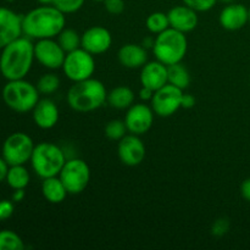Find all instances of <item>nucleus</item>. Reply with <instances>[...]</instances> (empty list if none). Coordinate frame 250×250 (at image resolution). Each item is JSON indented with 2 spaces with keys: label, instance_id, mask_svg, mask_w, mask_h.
Masks as SVG:
<instances>
[{
  "label": "nucleus",
  "instance_id": "obj_5",
  "mask_svg": "<svg viewBox=\"0 0 250 250\" xmlns=\"http://www.w3.org/2000/svg\"><path fill=\"white\" fill-rule=\"evenodd\" d=\"M29 161L36 175L44 180L59 176L66 163V155L58 144L42 142L34 146Z\"/></svg>",
  "mask_w": 250,
  "mask_h": 250
},
{
  "label": "nucleus",
  "instance_id": "obj_16",
  "mask_svg": "<svg viewBox=\"0 0 250 250\" xmlns=\"http://www.w3.org/2000/svg\"><path fill=\"white\" fill-rule=\"evenodd\" d=\"M219 22L227 31H238L249 22V10L242 4H227L220 12Z\"/></svg>",
  "mask_w": 250,
  "mask_h": 250
},
{
  "label": "nucleus",
  "instance_id": "obj_35",
  "mask_svg": "<svg viewBox=\"0 0 250 250\" xmlns=\"http://www.w3.org/2000/svg\"><path fill=\"white\" fill-rule=\"evenodd\" d=\"M241 194L247 202H250V178L244 180L241 185Z\"/></svg>",
  "mask_w": 250,
  "mask_h": 250
},
{
  "label": "nucleus",
  "instance_id": "obj_40",
  "mask_svg": "<svg viewBox=\"0 0 250 250\" xmlns=\"http://www.w3.org/2000/svg\"><path fill=\"white\" fill-rule=\"evenodd\" d=\"M41 5H53L54 0H37Z\"/></svg>",
  "mask_w": 250,
  "mask_h": 250
},
{
  "label": "nucleus",
  "instance_id": "obj_8",
  "mask_svg": "<svg viewBox=\"0 0 250 250\" xmlns=\"http://www.w3.org/2000/svg\"><path fill=\"white\" fill-rule=\"evenodd\" d=\"M34 143L28 134L15 132L5 139L1 148V156L10 166L24 165L31 160Z\"/></svg>",
  "mask_w": 250,
  "mask_h": 250
},
{
  "label": "nucleus",
  "instance_id": "obj_2",
  "mask_svg": "<svg viewBox=\"0 0 250 250\" xmlns=\"http://www.w3.org/2000/svg\"><path fill=\"white\" fill-rule=\"evenodd\" d=\"M65 14L54 5H42L22 16V33L31 39L55 38L65 28Z\"/></svg>",
  "mask_w": 250,
  "mask_h": 250
},
{
  "label": "nucleus",
  "instance_id": "obj_11",
  "mask_svg": "<svg viewBox=\"0 0 250 250\" xmlns=\"http://www.w3.org/2000/svg\"><path fill=\"white\" fill-rule=\"evenodd\" d=\"M66 51L54 38L39 39L34 43V58L44 67L49 70L61 68L65 61Z\"/></svg>",
  "mask_w": 250,
  "mask_h": 250
},
{
  "label": "nucleus",
  "instance_id": "obj_18",
  "mask_svg": "<svg viewBox=\"0 0 250 250\" xmlns=\"http://www.w3.org/2000/svg\"><path fill=\"white\" fill-rule=\"evenodd\" d=\"M171 28H175L182 33L192 32L198 26L197 11L187 5H178L167 12Z\"/></svg>",
  "mask_w": 250,
  "mask_h": 250
},
{
  "label": "nucleus",
  "instance_id": "obj_39",
  "mask_svg": "<svg viewBox=\"0 0 250 250\" xmlns=\"http://www.w3.org/2000/svg\"><path fill=\"white\" fill-rule=\"evenodd\" d=\"M24 197H26L24 189H15L14 193H12L11 200L14 203H21L24 199Z\"/></svg>",
  "mask_w": 250,
  "mask_h": 250
},
{
  "label": "nucleus",
  "instance_id": "obj_33",
  "mask_svg": "<svg viewBox=\"0 0 250 250\" xmlns=\"http://www.w3.org/2000/svg\"><path fill=\"white\" fill-rule=\"evenodd\" d=\"M15 205L12 200H0V221L10 219L14 215Z\"/></svg>",
  "mask_w": 250,
  "mask_h": 250
},
{
  "label": "nucleus",
  "instance_id": "obj_3",
  "mask_svg": "<svg viewBox=\"0 0 250 250\" xmlns=\"http://www.w3.org/2000/svg\"><path fill=\"white\" fill-rule=\"evenodd\" d=\"M107 100L104 83L95 78L75 82L67 93V103L75 111L90 112L99 109Z\"/></svg>",
  "mask_w": 250,
  "mask_h": 250
},
{
  "label": "nucleus",
  "instance_id": "obj_14",
  "mask_svg": "<svg viewBox=\"0 0 250 250\" xmlns=\"http://www.w3.org/2000/svg\"><path fill=\"white\" fill-rule=\"evenodd\" d=\"M112 37L109 29L102 26H94L84 31L81 36V48L92 55L104 54L111 48Z\"/></svg>",
  "mask_w": 250,
  "mask_h": 250
},
{
  "label": "nucleus",
  "instance_id": "obj_29",
  "mask_svg": "<svg viewBox=\"0 0 250 250\" xmlns=\"http://www.w3.org/2000/svg\"><path fill=\"white\" fill-rule=\"evenodd\" d=\"M127 127L125 121L121 120H111L105 126V136L110 141H121L126 136Z\"/></svg>",
  "mask_w": 250,
  "mask_h": 250
},
{
  "label": "nucleus",
  "instance_id": "obj_6",
  "mask_svg": "<svg viewBox=\"0 0 250 250\" xmlns=\"http://www.w3.org/2000/svg\"><path fill=\"white\" fill-rule=\"evenodd\" d=\"M39 94L41 93L37 89V85L32 84L24 78L7 81L1 92L2 100L6 106L20 114L32 111L39 102Z\"/></svg>",
  "mask_w": 250,
  "mask_h": 250
},
{
  "label": "nucleus",
  "instance_id": "obj_42",
  "mask_svg": "<svg viewBox=\"0 0 250 250\" xmlns=\"http://www.w3.org/2000/svg\"><path fill=\"white\" fill-rule=\"evenodd\" d=\"M5 1H7V2H14L15 0H5Z\"/></svg>",
  "mask_w": 250,
  "mask_h": 250
},
{
  "label": "nucleus",
  "instance_id": "obj_19",
  "mask_svg": "<svg viewBox=\"0 0 250 250\" xmlns=\"http://www.w3.org/2000/svg\"><path fill=\"white\" fill-rule=\"evenodd\" d=\"M32 117L39 128L50 129L58 124L59 109L53 100L39 99L34 109L32 110Z\"/></svg>",
  "mask_w": 250,
  "mask_h": 250
},
{
  "label": "nucleus",
  "instance_id": "obj_31",
  "mask_svg": "<svg viewBox=\"0 0 250 250\" xmlns=\"http://www.w3.org/2000/svg\"><path fill=\"white\" fill-rule=\"evenodd\" d=\"M182 1L197 12H205L211 10L219 0H182Z\"/></svg>",
  "mask_w": 250,
  "mask_h": 250
},
{
  "label": "nucleus",
  "instance_id": "obj_36",
  "mask_svg": "<svg viewBox=\"0 0 250 250\" xmlns=\"http://www.w3.org/2000/svg\"><path fill=\"white\" fill-rule=\"evenodd\" d=\"M195 105V98L192 94H183L182 97V107L185 109H192Z\"/></svg>",
  "mask_w": 250,
  "mask_h": 250
},
{
  "label": "nucleus",
  "instance_id": "obj_32",
  "mask_svg": "<svg viewBox=\"0 0 250 250\" xmlns=\"http://www.w3.org/2000/svg\"><path fill=\"white\" fill-rule=\"evenodd\" d=\"M229 221L225 217H220L216 221L212 224L211 226V233L216 237H222L229 231Z\"/></svg>",
  "mask_w": 250,
  "mask_h": 250
},
{
  "label": "nucleus",
  "instance_id": "obj_28",
  "mask_svg": "<svg viewBox=\"0 0 250 250\" xmlns=\"http://www.w3.org/2000/svg\"><path fill=\"white\" fill-rule=\"evenodd\" d=\"M36 85L41 94H54L59 89V87H60V78L55 73H45V75H43L39 78Z\"/></svg>",
  "mask_w": 250,
  "mask_h": 250
},
{
  "label": "nucleus",
  "instance_id": "obj_43",
  "mask_svg": "<svg viewBox=\"0 0 250 250\" xmlns=\"http://www.w3.org/2000/svg\"><path fill=\"white\" fill-rule=\"evenodd\" d=\"M93 1H103V2H104L105 0H93Z\"/></svg>",
  "mask_w": 250,
  "mask_h": 250
},
{
  "label": "nucleus",
  "instance_id": "obj_27",
  "mask_svg": "<svg viewBox=\"0 0 250 250\" xmlns=\"http://www.w3.org/2000/svg\"><path fill=\"white\" fill-rule=\"evenodd\" d=\"M24 243L21 237L14 231H0V250H23Z\"/></svg>",
  "mask_w": 250,
  "mask_h": 250
},
{
  "label": "nucleus",
  "instance_id": "obj_13",
  "mask_svg": "<svg viewBox=\"0 0 250 250\" xmlns=\"http://www.w3.org/2000/svg\"><path fill=\"white\" fill-rule=\"evenodd\" d=\"M117 154L124 165L138 166L146 158V146L137 134H126L119 141Z\"/></svg>",
  "mask_w": 250,
  "mask_h": 250
},
{
  "label": "nucleus",
  "instance_id": "obj_26",
  "mask_svg": "<svg viewBox=\"0 0 250 250\" xmlns=\"http://www.w3.org/2000/svg\"><path fill=\"white\" fill-rule=\"evenodd\" d=\"M146 24L148 31L153 34H159L165 31V29L170 28L167 14H164V12L160 11L153 12V14L149 15L146 21Z\"/></svg>",
  "mask_w": 250,
  "mask_h": 250
},
{
  "label": "nucleus",
  "instance_id": "obj_17",
  "mask_svg": "<svg viewBox=\"0 0 250 250\" xmlns=\"http://www.w3.org/2000/svg\"><path fill=\"white\" fill-rule=\"evenodd\" d=\"M142 87L150 88L151 90H158L167 84V66L159 60L146 62L141 71Z\"/></svg>",
  "mask_w": 250,
  "mask_h": 250
},
{
  "label": "nucleus",
  "instance_id": "obj_37",
  "mask_svg": "<svg viewBox=\"0 0 250 250\" xmlns=\"http://www.w3.org/2000/svg\"><path fill=\"white\" fill-rule=\"evenodd\" d=\"M10 165L5 161V159L2 156H0V182L5 181L7 175V171H9Z\"/></svg>",
  "mask_w": 250,
  "mask_h": 250
},
{
  "label": "nucleus",
  "instance_id": "obj_15",
  "mask_svg": "<svg viewBox=\"0 0 250 250\" xmlns=\"http://www.w3.org/2000/svg\"><path fill=\"white\" fill-rule=\"evenodd\" d=\"M22 16L0 6V50L22 36Z\"/></svg>",
  "mask_w": 250,
  "mask_h": 250
},
{
  "label": "nucleus",
  "instance_id": "obj_21",
  "mask_svg": "<svg viewBox=\"0 0 250 250\" xmlns=\"http://www.w3.org/2000/svg\"><path fill=\"white\" fill-rule=\"evenodd\" d=\"M42 194L51 204H60L67 197L68 192L59 176L44 178L42 182Z\"/></svg>",
  "mask_w": 250,
  "mask_h": 250
},
{
  "label": "nucleus",
  "instance_id": "obj_9",
  "mask_svg": "<svg viewBox=\"0 0 250 250\" xmlns=\"http://www.w3.org/2000/svg\"><path fill=\"white\" fill-rule=\"evenodd\" d=\"M59 177L65 185L68 194H80L89 185L90 168L82 159H70L66 160Z\"/></svg>",
  "mask_w": 250,
  "mask_h": 250
},
{
  "label": "nucleus",
  "instance_id": "obj_41",
  "mask_svg": "<svg viewBox=\"0 0 250 250\" xmlns=\"http://www.w3.org/2000/svg\"><path fill=\"white\" fill-rule=\"evenodd\" d=\"M219 1L225 2V4H232V2H234L236 0H219Z\"/></svg>",
  "mask_w": 250,
  "mask_h": 250
},
{
  "label": "nucleus",
  "instance_id": "obj_44",
  "mask_svg": "<svg viewBox=\"0 0 250 250\" xmlns=\"http://www.w3.org/2000/svg\"><path fill=\"white\" fill-rule=\"evenodd\" d=\"M248 10H249V22H250V7H249Z\"/></svg>",
  "mask_w": 250,
  "mask_h": 250
},
{
  "label": "nucleus",
  "instance_id": "obj_34",
  "mask_svg": "<svg viewBox=\"0 0 250 250\" xmlns=\"http://www.w3.org/2000/svg\"><path fill=\"white\" fill-rule=\"evenodd\" d=\"M104 5H105V9H106V11L111 15L122 14L125 10V7H126L124 0H105Z\"/></svg>",
  "mask_w": 250,
  "mask_h": 250
},
{
  "label": "nucleus",
  "instance_id": "obj_38",
  "mask_svg": "<svg viewBox=\"0 0 250 250\" xmlns=\"http://www.w3.org/2000/svg\"><path fill=\"white\" fill-rule=\"evenodd\" d=\"M154 90H151L150 88H146V87H142L141 92H139V98L142 100H151L153 99V95H154Z\"/></svg>",
  "mask_w": 250,
  "mask_h": 250
},
{
  "label": "nucleus",
  "instance_id": "obj_1",
  "mask_svg": "<svg viewBox=\"0 0 250 250\" xmlns=\"http://www.w3.org/2000/svg\"><path fill=\"white\" fill-rule=\"evenodd\" d=\"M34 60V44L31 38L21 36L1 49L0 73L6 81L22 80L28 75Z\"/></svg>",
  "mask_w": 250,
  "mask_h": 250
},
{
  "label": "nucleus",
  "instance_id": "obj_24",
  "mask_svg": "<svg viewBox=\"0 0 250 250\" xmlns=\"http://www.w3.org/2000/svg\"><path fill=\"white\" fill-rule=\"evenodd\" d=\"M167 83L180 88L186 89L190 83V75L187 68L181 62L173 63L167 66Z\"/></svg>",
  "mask_w": 250,
  "mask_h": 250
},
{
  "label": "nucleus",
  "instance_id": "obj_20",
  "mask_svg": "<svg viewBox=\"0 0 250 250\" xmlns=\"http://www.w3.org/2000/svg\"><path fill=\"white\" fill-rule=\"evenodd\" d=\"M117 58L124 67L142 68L148 61V54L143 45L129 43L120 48Z\"/></svg>",
  "mask_w": 250,
  "mask_h": 250
},
{
  "label": "nucleus",
  "instance_id": "obj_22",
  "mask_svg": "<svg viewBox=\"0 0 250 250\" xmlns=\"http://www.w3.org/2000/svg\"><path fill=\"white\" fill-rule=\"evenodd\" d=\"M107 104L114 109L125 110L134 104V93L126 85H120L107 93Z\"/></svg>",
  "mask_w": 250,
  "mask_h": 250
},
{
  "label": "nucleus",
  "instance_id": "obj_25",
  "mask_svg": "<svg viewBox=\"0 0 250 250\" xmlns=\"http://www.w3.org/2000/svg\"><path fill=\"white\" fill-rule=\"evenodd\" d=\"M58 42L66 54L81 48V36L72 28H63L59 33Z\"/></svg>",
  "mask_w": 250,
  "mask_h": 250
},
{
  "label": "nucleus",
  "instance_id": "obj_10",
  "mask_svg": "<svg viewBox=\"0 0 250 250\" xmlns=\"http://www.w3.org/2000/svg\"><path fill=\"white\" fill-rule=\"evenodd\" d=\"M182 89L167 83L160 89L155 90L153 99L150 100L151 109L160 117L172 116L182 107Z\"/></svg>",
  "mask_w": 250,
  "mask_h": 250
},
{
  "label": "nucleus",
  "instance_id": "obj_4",
  "mask_svg": "<svg viewBox=\"0 0 250 250\" xmlns=\"http://www.w3.org/2000/svg\"><path fill=\"white\" fill-rule=\"evenodd\" d=\"M187 49L188 41L186 33L170 27L156 34L153 53L156 60L168 66L181 62L187 54Z\"/></svg>",
  "mask_w": 250,
  "mask_h": 250
},
{
  "label": "nucleus",
  "instance_id": "obj_23",
  "mask_svg": "<svg viewBox=\"0 0 250 250\" xmlns=\"http://www.w3.org/2000/svg\"><path fill=\"white\" fill-rule=\"evenodd\" d=\"M29 180H31V176H29L28 170L24 167V165L10 166L6 178H5L7 186L12 190L24 189L29 185Z\"/></svg>",
  "mask_w": 250,
  "mask_h": 250
},
{
  "label": "nucleus",
  "instance_id": "obj_7",
  "mask_svg": "<svg viewBox=\"0 0 250 250\" xmlns=\"http://www.w3.org/2000/svg\"><path fill=\"white\" fill-rule=\"evenodd\" d=\"M61 68L66 77L72 82H81V81L92 78L95 71L94 55L88 53L83 48H78L66 54L65 61Z\"/></svg>",
  "mask_w": 250,
  "mask_h": 250
},
{
  "label": "nucleus",
  "instance_id": "obj_12",
  "mask_svg": "<svg viewBox=\"0 0 250 250\" xmlns=\"http://www.w3.org/2000/svg\"><path fill=\"white\" fill-rule=\"evenodd\" d=\"M154 114V110L146 104H133L129 106L124 120L127 131L137 136L146 133L153 126Z\"/></svg>",
  "mask_w": 250,
  "mask_h": 250
},
{
  "label": "nucleus",
  "instance_id": "obj_30",
  "mask_svg": "<svg viewBox=\"0 0 250 250\" xmlns=\"http://www.w3.org/2000/svg\"><path fill=\"white\" fill-rule=\"evenodd\" d=\"M85 0H54L53 5L62 14H73L82 9Z\"/></svg>",
  "mask_w": 250,
  "mask_h": 250
}]
</instances>
